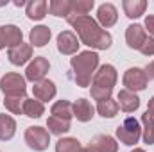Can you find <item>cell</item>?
I'll use <instances>...</instances> for the list:
<instances>
[{"label": "cell", "mask_w": 154, "mask_h": 152, "mask_svg": "<svg viewBox=\"0 0 154 152\" xmlns=\"http://www.w3.org/2000/svg\"><path fill=\"white\" fill-rule=\"evenodd\" d=\"M147 38H149V36H147L145 29H143L142 25H138V23L129 25L127 31H125V41H127V47H129V48L140 50Z\"/></svg>", "instance_id": "7c38bea8"}, {"label": "cell", "mask_w": 154, "mask_h": 152, "mask_svg": "<svg viewBox=\"0 0 154 152\" xmlns=\"http://www.w3.org/2000/svg\"><path fill=\"white\" fill-rule=\"evenodd\" d=\"M116 102H118V108L125 113H133L140 108V99L136 97V93H133L129 90H120Z\"/></svg>", "instance_id": "9a60e30c"}, {"label": "cell", "mask_w": 154, "mask_h": 152, "mask_svg": "<svg viewBox=\"0 0 154 152\" xmlns=\"http://www.w3.org/2000/svg\"><path fill=\"white\" fill-rule=\"evenodd\" d=\"M81 152H93V150H91L90 147H86V149H81Z\"/></svg>", "instance_id": "e575fe53"}, {"label": "cell", "mask_w": 154, "mask_h": 152, "mask_svg": "<svg viewBox=\"0 0 154 152\" xmlns=\"http://www.w3.org/2000/svg\"><path fill=\"white\" fill-rule=\"evenodd\" d=\"M91 9H93V0H72L70 16H86Z\"/></svg>", "instance_id": "83f0119b"}, {"label": "cell", "mask_w": 154, "mask_h": 152, "mask_svg": "<svg viewBox=\"0 0 154 152\" xmlns=\"http://www.w3.org/2000/svg\"><path fill=\"white\" fill-rule=\"evenodd\" d=\"M23 102H25V97H4L5 109L11 111L13 114L23 113Z\"/></svg>", "instance_id": "f546056e"}, {"label": "cell", "mask_w": 154, "mask_h": 152, "mask_svg": "<svg viewBox=\"0 0 154 152\" xmlns=\"http://www.w3.org/2000/svg\"><path fill=\"white\" fill-rule=\"evenodd\" d=\"M47 9H48V4L45 0H32L27 4L25 14L29 20H43L47 16Z\"/></svg>", "instance_id": "d6986e66"}, {"label": "cell", "mask_w": 154, "mask_h": 152, "mask_svg": "<svg viewBox=\"0 0 154 152\" xmlns=\"http://www.w3.org/2000/svg\"><path fill=\"white\" fill-rule=\"evenodd\" d=\"M7 57H9V61H11L13 65L22 66V65H25V63L32 57V47L27 45V43H20V45H16V47H11V48L7 50Z\"/></svg>", "instance_id": "8fae6325"}, {"label": "cell", "mask_w": 154, "mask_h": 152, "mask_svg": "<svg viewBox=\"0 0 154 152\" xmlns=\"http://www.w3.org/2000/svg\"><path fill=\"white\" fill-rule=\"evenodd\" d=\"M147 82H149V75L142 68H136L134 66V68L125 70V74H124V86H125V90H129L133 93L145 90L147 88Z\"/></svg>", "instance_id": "52a82bcc"}, {"label": "cell", "mask_w": 154, "mask_h": 152, "mask_svg": "<svg viewBox=\"0 0 154 152\" xmlns=\"http://www.w3.org/2000/svg\"><path fill=\"white\" fill-rule=\"evenodd\" d=\"M140 52H142L143 56H154V38H147L145 39V43L142 45Z\"/></svg>", "instance_id": "4dcf8cb0"}, {"label": "cell", "mask_w": 154, "mask_h": 152, "mask_svg": "<svg viewBox=\"0 0 154 152\" xmlns=\"http://www.w3.org/2000/svg\"><path fill=\"white\" fill-rule=\"evenodd\" d=\"M25 143L32 149V150H45L50 143V132L43 127H27L25 131Z\"/></svg>", "instance_id": "8992f818"}, {"label": "cell", "mask_w": 154, "mask_h": 152, "mask_svg": "<svg viewBox=\"0 0 154 152\" xmlns=\"http://www.w3.org/2000/svg\"><path fill=\"white\" fill-rule=\"evenodd\" d=\"M0 90L4 91V97H25V91H27L25 77L9 72L0 79Z\"/></svg>", "instance_id": "5b68a950"}, {"label": "cell", "mask_w": 154, "mask_h": 152, "mask_svg": "<svg viewBox=\"0 0 154 152\" xmlns=\"http://www.w3.org/2000/svg\"><path fill=\"white\" fill-rule=\"evenodd\" d=\"M70 66L74 70V81L77 86L86 88L91 84V77L95 75L99 66V54L91 50L79 52L75 57L70 59Z\"/></svg>", "instance_id": "7a4b0ae2"}, {"label": "cell", "mask_w": 154, "mask_h": 152, "mask_svg": "<svg viewBox=\"0 0 154 152\" xmlns=\"http://www.w3.org/2000/svg\"><path fill=\"white\" fill-rule=\"evenodd\" d=\"M72 109H74V116H75L79 122H90L95 114L93 106L90 104V100L86 99H79L72 104Z\"/></svg>", "instance_id": "e0dca14e"}, {"label": "cell", "mask_w": 154, "mask_h": 152, "mask_svg": "<svg viewBox=\"0 0 154 152\" xmlns=\"http://www.w3.org/2000/svg\"><path fill=\"white\" fill-rule=\"evenodd\" d=\"M145 72H147V75H149V77H154V61H152V63H149V66H147V70H145Z\"/></svg>", "instance_id": "836d02e7"}, {"label": "cell", "mask_w": 154, "mask_h": 152, "mask_svg": "<svg viewBox=\"0 0 154 152\" xmlns=\"http://www.w3.org/2000/svg\"><path fill=\"white\" fill-rule=\"evenodd\" d=\"M122 7L127 18H140L147 9V2L145 0H124Z\"/></svg>", "instance_id": "ffe728a7"}, {"label": "cell", "mask_w": 154, "mask_h": 152, "mask_svg": "<svg viewBox=\"0 0 154 152\" xmlns=\"http://www.w3.org/2000/svg\"><path fill=\"white\" fill-rule=\"evenodd\" d=\"M147 113L151 114V116H154V97L149 100V106H147Z\"/></svg>", "instance_id": "d6a6232c"}, {"label": "cell", "mask_w": 154, "mask_h": 152, "mask_svg": "<svg viewBox=\"0 0 154 152\" xmlns=\"http://www.w3.org/2000/svg\"><path fill=\"white\" fill-rule=\"evenodd\" d=\"M45 113V106L43 102H39L38 99H25L23 102V114L29 118H39Z\"/></svg>", "instance_id": "cb8c5ba5"}, {"label": "cell", "mask_w": 154, "mask_h": 152, "mask_svg": "<svg viewBox=\"0 0 154 152\" xmlns=\"http://www.w3.org/2000/svg\"><path fill=\"white\" fill-rule=\"evenodd\" d=\"M50 29L47 25H38L34 29H31L29 32V39H31V47H45L50 41Z\"/></svg>", "instance_id": "ac0fdd59"}, {"label": "cell", "mask_w": 154, "mask_h": 152, "mask_svg": "<svg viewBox=\"0 0 154 152\" xmlns=\"http://www.w3.org/2000/svg\"><path fill=\"white\" fill-rule=\"evenodd\" d=\"M81 141L77 138H61L56 143V152H81Z\"/></svg>", "instance_id": "f1b7e54d"}, {"label": "cell", "mask_w": 154, "mask_h": 152, "mask_svg": "<svg viewBox=\"0 0 154 152\" xmlns=\"http://www.w3.org/2000/svg\"><path fill=\"white\" fill-rule=\"evenodd\" d=\"M48 68H50L48 59L43 57V56H38V57H34V59L31 61V65L27 66V70H25V79L36 84V82H39V81L45 79Z\"/></svg>", "instance_id": "ba28073f"}, {"label": "cell", "mask_w": 154, "mask_h": 152, "mask_svg": "<svg viewBox=\"0 0 154 152\" xmlns=\"http://www.w3.org/2000/svg\"><path fill=\"white\" fill-rule=\"evenodd\" d=\"M97 20H99L100 27H104V29L113 27V25L116 23V20H118L116 7L113 5V4H109V2H106V4H102V5H99V11H97Z\"/></svg>", "instance_id": "4fadbf2b"}, {"label": "cell", "mask_w": 154, "mask_h": 152, "mask_svg": "<svg viewBox=\"0 0 154 152\" xmlns=\"http://www.w3.org/2000/svg\"><path fill=\"white\" fill-rule=\"evenodd\" d=\"M47 127H48V132L50 134H65L70 131V120H63V118H57V116H48L47 120Z\"/></svg>", "instance_id": "603a6c76"}, {"label": "cell", "mask_w": 154, "mask_h": 152, "mask_svg": "<svg viewBox=\"0 0 154 152\" xmlns=\"http://www.w3.org/2000/svg\"><path fill=\"white\" fill-rule=\"evenodd\" d=\"M140 136H142V127H140L138 120L133 118V116L125 118V120L116 127V138H118L124 145H127V147L136 145L138 140H140Z\"/></svg>", "instance_id": "277c9868"}, {"label": "cell", "mask_w": 154, "mask_h": 152, "mask_svg": "<svg viewBox=\"0 0 154 152\" xmlns=\"http://www.w3.org/2000/svg\"><path fill=\"white\" fill-rule=\"evenodd\" d=\"M118 102L113 100V99H106V100H100L99 104H97V111L100 116H104V118H113L116 116L118 113Z\"/></svg>", "instance_id": "4316f807"}, {"label": "cell", "mask_w": 154, "mask_h": 152, "mask_svg": "<svg viewBox=\"0 0 154 152\" xmlns=\"http://www.w3.org/2000/svg\"><path fill=\"white\" fill-rule=\"evenodd\" d=\"M52 116H57V118H63V120H70L74 116V109H72V104L68 100H57L52 109H50Z\"/></svg>", "instance_id": "d4e9b609"}, {"label": "cell", "mask_w": 154, "mask_h": 152, "mask_svg": "<svg viewBox=\"0 0 154 152\" xmlns=\"http://www.w3.org/2000/svg\"><path fill=\"white\" fill-rule=\"evenodd\" d=\"M23 39V32L20 27L16 25H0V50L2 48H11V47H16Z\"/></svg>", "instance_id": "9c48e42d"}, {"label": "cell", "mask_w": 154, "mask_h": 152, "mask_svg": "<svg viewBox=\"0 0 154 152\" xmlns=\"http://www.w3.org/2000/svg\"><path fill=\"white\" fill-rule=\"evenodd\" d=\"M16 132V122L9 114H0V141H9Z\"/></svg>", "instance_id": "44dd1931"}, {"label": "cell", "mask_w": 154, "mask_h": 152, "mask_svg": "<svg viewBox=\"0 0 154 152\" xmlns=\"http://www.w3.org/2000/svg\"><path fill=\"white\" fill-rule=\"evenodd\" d=\"M66 20L75 29L81 43H84L95 50H106L111 47V43H113L111 34L106 29H102L91 16H88V14L86 16H70Z\"/></svg>", "instance_id": "6da1fadb"}, {"label": "cell", "mask_w": 154, "mask_h": 152, "mask_svg": "<svg viewBox=\"0 0 154 152\" xmlns=\"http://www.w3.org/2000/svg\"><path fill=\"white\" fill-rule=\"evenodd\" d=\"M131 152H145L143 149H134V150H131Z\"/></svg>", "instance_id": "d590c367"}, {"label": "cell", "mask_w": 154, "mask_h": 152, "mask_svg": "<svg viewBox=\"0 0 154 152\" xmlns=\"http://www.w3.org/2000/svg\"><path fill=\"white\" fill-rule=\"evenodd\" d=\"M48 11L54 16L68 18L70 16V11H72V0H52L48 4Z\"/></svg>", "instance_id": "7402d4cb"}, {"label": "cell", "mask_w": 154, "mask_h": 152, "mask_svg": "<svg viewBox=\"0 0 154 152\" xmlns=\"http://www.w3.org/2000/svg\"><path fill=\"white\" fill-rule=\"evenodd\" d=\"M145 31H149V34L154 36V14H149L145 18Z\"/></svg>", "instance_id": "1f68e13d"}, {"label": "cell", "mask_w": 154, "mask_h": 152, "mask_svg": "<svg viewBox=\"0 0 154 152\" xmlns=\"http://www.w3.org/2000/svg\"><path fill=\"white\" fill-rule=\"evenodd\" d=\"M90 149L93 152H118V143L113 136L99 134L90 141Z\"/></svg>", "instance_id": "2e32d148"}, {"label": "cell", "mask_w": 154, "mask_h": 152, "mask_svg": "<svg viewBox=\"0 0 154 152\" xmlns=\"http://www.w3.org/2000/svg\"><path fill=\"white\" fill-rule=\"evenodd\" d=\"M116 70L113 65H102L95 75L91 79V88H90V93L95 100H106V99H111V93H113V88L116 84Z\"/></svg>", "instance_id": "3957f363"}, {"label": "cell", "mask_w": 154, "mask_h": 152, "mask_svg": "<svg viewBox=\"0 0 154 152\" xmlns=\"http://www.w3.org/2000/svg\"><path fill=\"white\" fill-rule=\"evenodd\" d=\"M56 84L52 82V81H48V79H43V81H39L36 82L34 86H32V93H34V99H38L39 102H48V100H52L54 97H56Z\"/></svg>", "instance_id": "5bb4252c"}, {"label": "cell", "mask_w": 154, "mask_h": 152, "mask_svg": "<svg viewBox=\"0 0 154 152\" xmlns=\"http://www.w3.org/2000/svg\"><path fill=\"white\" fill-rule=\"evenodd\" d=\"M79 39L72 31H63L57 36V50L65 56H72L79 50Z\"/></svg>", "instance_id": "30bf717a"}, {"label": "cell", "mask_w": 154, "mask_h": 152, "mask_svg": "<svg viewBox=\"0 0 154 152\" xmlns=\"http://www.w3.org/2000/svg\"><path fill=\"white\" fill-rule=\"evenodd\" d=\"M142 123H143V129H142L143 141L147 145H152L154 143V116H151L149 113H143L142 114Z\"/></svg>", "instance_id": "484cf974"}]
</instances>
